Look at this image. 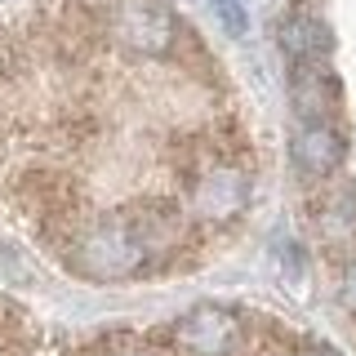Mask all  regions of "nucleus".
Instances as JSON below:
<instances>
[{"label":"nucleus","mask_w":356,"mask_h":356,"mask_svg":"<svg viewBox=\"0 0 356 356\" xmlns=\"http://www.w3.org/2000/svg\"><path fill=\"white\" fill-rule=\"evenodd\" d=\"M352 227H356V187L339 183V187H330L325 205H321V232L325 236H343Z\"/></svg>","instance_id":"6e6552de"},{"label":"nucleus","mask_w":356,"mask_h":356,"mask_svg":"<svg viewBox=\"0 0 356 356\" xmlns=\"http://www.w3.org/2000/svg\"><path fill=\"white\" fill-rule=\"evenodd\" d=\"M67 259H72V272H81L85 281H125V276L147 272L156 254L143 227L129 218V209H116V214L85 222L67 245Z\"/></svg>","instance_id":"f257e3e1"},{"label":"nucleus","mask_w":356,"mask_h":356,"mask_svg":"<svg viewBox=\"0 0 356 356\" xmlns=\"http://www.w3.org/2000/svg\"><path fill=\"white\" fill-rule=\"evenodd\" d=\"M214 9L227 18L232 31H245V9H241V0H214Z\"/></svg>","instance_id":"9d476101"},{"label":"nucleus","mask_w":356,"mask_h":356,"mask_svg":"<svg viewBox=\"0 0 356 356\" xmlns=\"http://www.w3.org/2000/svg\"><path fill=\"white\" fill-rule=\"evenodd\" d=\"M107 31L120 49L138 58H165L178 44V14L170 0H120L107 18Z\"/></svg>","instance_id":"f03ea898"},{"label":"nucleus","mask_w":356,"mask_h":356,"mask_svg":"<svg viewBox=\"0 0 356 356\" xmlns=\"http://www.w3.org/2000/svg\"><path fill=\"white\" fill-rule=\"evenodd\" d=\"M241 200H245V174L236 170V165H214V170L196 183V209L205 218L236 214Z\"/></svg>","instance_id":"0eeeda50"},{"label":"nucleus","mask_w":356,"mask_h":356,"mask_svg":"<svg viewBox=\"0 0 356 356\" xmlns=\"http://www.w3.org/2000/svg\"><path fill=\"white\" fill-rule=\"evenodd\" d=\"M298 356H334V352H325V348H307V352H298Z\"/></svg>","instance_id":"f8f14e48"},{"label":"nucleus","mask_w":356,"mask_h":356,"mask_svg":"<svg viewBox=\"0 0 356 356\" xmlns=\"http://www.w3.org/2000/svg\"><path fill=\"white\" fill-rule=\"evenodd\" d=\"M94 356H174L165 343H152V339H138V334H111V339L98 343Z\"/></svg>","instance_id":"1a4fd4ad"},{"label":"nucleus","mask_w":356,"mask_h":356,"mask_svg":"<svg viewBox=\"0 0 356 356\" xmlns=\"http://www.w3.org/2000/svg\"><path fill=\"white\" fill-rule=\"evenodd\" d=\"M343 156H348V143L330 120H303V129L289 143V161L307 178H330L343 165Z\"/></svg>","instance_id":"20e7f679"},{"label":"nucleus","mask_w":356,"mask_h":356,"mask_svg":"<svg viewBox=\"0 0 356 356\" xmlns=\"http://www.w3.org/2000/svg\"><path fill=\"white\" fill-rule=\"evenodd\" d=\"M245 343L241 316L232 307L218 303H200L187 316L174 321L170 330V352L174 356H236Z\"/></svg>","instance_id":"7ed1b4c3"},{"label":"nucleus","mask_w":356,"mask_h":356,"mask_svg":"<svg viewBox=\"0 0 356 356\" xmlns=\"http://www.w3.org/2000/svg\"><path fill=\"white\" fill-rule=\"evenodd\" d=\"M343 303H348L352 316H356V254L348 259V267H343Z\"/></svg>","instance_id":"9b49d317"},{"label":"nucleus","mask_w":356,"mask_h":356,"mask_svg":"<svg viewBox=\"0 0 356 356\" xmlns=\"http://www.w3.org/2000/svg\"><path fill=\"white\" fill-rule=\"evenodd\" d=\"M276 44H281V54L289 58V67L325 63L330 49H334V31H330V22L321 14H312V9H294V14H285L281 27H276Z\"/></svg>","instance_id":"39448f33"},{"label":"nucleus","mask_w":356,"mask_h":356,"mask_svg":"<svg viewBox=\"0 0 356 356\" xmlns=\"http://www.w3.org/2000/svg\"><path fill=\"white\" fill-rule=\"evenodd\" d=\"M289 107L298 111V120H330L339 111V81L325 72V63L289 67Z\"/></svg>","instance_id":"423d86ee"}]
</instances>
